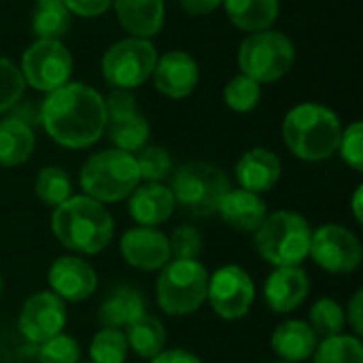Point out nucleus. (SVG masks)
Instances as JSON below:
<instances>
[{"instance_id": "f257e3e1", "label": "nucleus", "mask_w": 363, "mask_h": 363, "mask_svg": "<svg viewBox=\"0 0 363 363\" xmlns=\"http://www.w3.org/2000/svg\"><path fill=\"white\" fill-rule=\"evenodd\" d=\"M40 125L66 149H87L104 136V96L83 83H66L40 102Z\"/></svg>"}, {"instance_id": "f03ea898", "label": "nucleus", "mask_w": 363, "mask_h": 363, "mask_svg": "<svg viewBox=\"0 0 363 363\" xmlns=\"http://www.w3.org/2000/svg\"><path fill=\"white\" fill-rule=\"evenodd\" d=\"M51 232L72 253L96 255L104 251L115 234L111 213L89 196H70L53 208Z\"/></svg>"}, {"instance_id": "7ed1b4c3", "label": "nucleus", "mask_w": 363, "mask_h": 363, "mask_svg": "<svg viewBox=\"0 0 363 363\" xmlns=\"http://www.w3.org/2000/svg\"><path fill=\"white\" fill-rule=\"evenodd\" d=\"M342 125L338 115L317 102L294 106L283 121L287 149L304 162H323L338 151Z\"/></svg>"}, {"instance_id": "20e7f679", "label": "nucleus", "mask_w": 363, "mask_h": 363, "mask_svg": "<svg viewBox=\"0 0 363 363\" xmlns=\"http://www.w3.org/2000/svg\"><path fill=\"white\" fill-rule=\"evenodd\" d=\"M81 189L100 204H115L138 187L140 174L136 157L121 149H104L94 153L81 168Z\"/></svg>"}, {"instance_id": "39448f33", "label": "nucleus", "mask_w": 363, "mask_h": 363, "mask_svg": "<svg viewBox=\"0 0 363 363\" xmlns=\"http://www.w3.org/2000/svg\"><path fill=\"white\" fill-rule=\"evenodd\" d=\"M253 234L255 251L277 268L300 266L308 257L313 230L311 223L294 211L268 215Z\"/></svg>"}, {"instance_id": "423d86ee", "label": "nucleus", "mask_w": 363, "mask_h": 363, "mask_svg": "<svg viewBox=\"0 0 363 363\" xmlns=\"http://www.w3.org/2000/svg\"><path fill=\"white\" fill-rule=\"evenodd\" d=\"M208 270L198 259H170L157 277L155 296L170 317H187L206 302Z\"/></svg>"}, {"instance_id": "0eeeda50", "label": "nucleus", "mask_w": 363, "mask_h": 363, "mask_svg": "<svg viewBox=\"0 0 363 363\" xmlns=\"http://www.w3.org/2000/svg\"><path fill=\"white\" fill-rule=\"evenodd\" d=\"M170 191L174 204L194 217H208L217 213L223 196L230 191V181L221 168L208 162H187L170 177Z\"/></svg>"}, {"instance_id": "6e6552de", "label": "nucleus", "mask_w": 363, "mask_h": 363, "mask_svg": "<svg viewBox=\"0 0 363 363\" xmlns=\"http://www.w3.org/2000/svg\"><path fill=\"white\" fill-rule=\"evenodd\" d=\"M294 64H296V45L283 32L262 30V32H253L240 43L238 49L240 74L251 77L259 85L283 79Z\"/></svg>"}, {"instance_id": "1a4fd4ad", "label": "nucleus", "mask_w": 363, "mask_h": 363, "mask_svg": "<svg viewBox=\"0 0 363 363\" xmlns=\"http://www.w3.org/2000/svg\"><path fill=\"white\" fill-rule=\"evenodd\" d=\"M157 49L147 38H123L102 55V77L113 89H134L147 83L157 62Z\"/></svg>"}, {"instance_id": "9d476101", "label": "nucleus", "mask_w": 363, "mask_h": 363, "mask_svg": "<svg viewBox=\"0 0 363 363\" xmlns=\"http://www.w3.org/2000/svg\"><path fill=\"white\" fill-rule=\"evenodd\" d=\"M19 70L30 87L49 94L70 81L72 55L62 40L36 38L23 51Z\"/></svg>"}, {"instance_id": "9b49d317", "label": "nucleus", "mask_w": 363, "mask_h": 363, "mask_svg": "<svg viewBox=\"0 0 363 363\" xmlns=\"http://www.w3.org/2000/svg\"><path fill=\"white\" fill-rule=\"evenodd\" d=\"M106 128L104 134L111 138L115 149L125 153H136L147 147L151 128L145 115L138 111L136 98L130 89H113L104 98Z\"/></svg>"}, {"instance_id": "f8f14e48", "label": "nucleus", "mask_w": 363, "mask_h": 363, "mask_svg": "<svg viewBox=\"0 0 363 363\" xmlns=\"http://www.w3.org/2000/svg\"><path fill=\"white\" fill-rule=\"evenodd\" d=\"M206 300L217 317L225 321H238L249 315L253 300H255V283L251 274L236 266L228 264L208 277V291Z\"/></svg>"}, {"instance_id": "ddd939ff", "label": "nucleus", "mask_w": 363, "mask_h": 363, "mask_svg": "<svg viewBox=\"0 0 363 363\" xmlns=\"http://www.w3.org/2000/svg\"><path fill=\"white\" fill-rule=\"evenodd\" d=\"M308 255L325 272L349 274L362 266L363 249L359 238L349 228L325 223L313 232Z\"/></svg>"}, {"instance_id": "4468645a", "label": "nucleus", "mask_w": 363, "mask_h": 363, "mask_svg": "<svg viewBox=\"0 0 363 363\" xmlns=\"http://www.w3.org/2000/svg\"><path fill=\"white\" fill-rule=\"evenodd\" d=\"M66 325V304L51 291L32 294L19 313L17 328L21 336L32 345H43L45 340L62 334Z\"/></svg>"}, {"instance_id": "2eb2a0df", "label": "nucleus", "mask_w": 363, "mask_h": 363, "mask_svg": "<svg viewBox=\"0 0 363 363\" xmlns=\"http://www.w3.org/2000/svg\"><path fill=\"white\" fill-rule=\"evenodd\" d=\"M119 251L123 259L143 272H155L162 270L170 259V245L168 236L155 228H132L121 236Z\"/></svg>"}, {"instance_id": "dca6fc26", "label": "nucleus", "mask_w": 363, "mask_h": 363, "mask_svg": "<svg viewBox=\"0 0 363 363\" xmlns=\"http://www.w3.org/2000/svg\"><path fill=\"white\" fill-rule=\"evenodd\" d=\"M151 79L162 96L172 100L187 98L200 81L198 62L187 51H168L162 57H157Z\"/></svg>"}, {"instance_id": "f3484780", "label": "nucleus", "mask_w": 363, "mask_h": 363, "mask_svg": "<svg viewBox=\"0 0 363 363\" xmlns=\"http://www.w3.org/2000/svg\"><path fill=\"white\" fill-rule=\"evenodd\" d=\"M51 294H55L64 302H83L98 287L96 270L81 257L64 255L57 257L47 274Z\"/></svg>"}, {"instance_id": "a211bd4d", "label": "nucleus", "mask_w": 363, "mask_h": 363, "mask_svg": "<svg viewBox=\"0 0 363 363\" xmlns=\"http://www.w3.org/2000/svg\"><path fill=\"white\" fill-rule=\"evenodd\" d=\"M308 291H311V281L300 266L277 268L264 285V298L268 308L281 315L302 306Z\"/></svg>"}, {"instance_id": "6ab92c4d", "label": "nucleus", "mask_w": 363, "mask_h": 363, "mask_svg": "<svg viewBox=\"0 0 363 363\" xmlns=\"http://www.w3.org/2000/svg\"><path fill=\"white\" fill-rule=\"evenodd\" d=\"M281 172L283 166L279 155L264 147L249 149L236 164V179L240 183V189L253 194L270 191L279 183Z\"/></svg>"}, {"instance_id": "aec40b11", "label": "nucleus", "mask_w": 363, "mask_h": 363, "mask_svg": "<svg viewBox=\"0 0 363 363\" xmlns=\"http://www.w3.org/2000/svg\"><path fill=\"white\" fill-rule=\"evenodd\" d=\"M174 206L177 204H174L170 187L162 183L138 185L130 194V202H128L130 217L143 228H155V225L166 223L172 217Z\"/></svg>"}, {"instance_id": "412c9836", "label": "nucleus", "mask_w": 363, "mask_h": 363, "mask_svg": "<svg viewBox=\"0 0 363 363\" xmlns=\"http://www.w3.org/2000/svg\"><path fill=\"white\" fill-rule=\"evenodd\" d=\"M117 19L136 38H153L164 28V0H113Z\"/></svg>"}, {"instance_id": "4be33fe9", "label": "nucleus", "mask_w": 363, "mask_h": 363, "mask_svg": "<svg viewBox=\"0 0 363 363\" xmlns=\"http://www.w3.org/2000/svg\"><path fill=\"white\" fill-rule=\"evenodd\" d=\"M219 217L238 232H255L268 217V206L259 194L247 189H230L219 208Z\"/></svg>"}, {"instance_id": "5701e85b", "label": "nucleus", "mask_w": 363, "mask_h": 363, "mask_svg": "<svg viewBox=\"0 0 363 363\" xmlns=\"http://www.w3.org/2000/svg\"><path fill=\"white\" fill-rule=\"evenodd\" d=\"M317 338L319 336L313 332V328L306 321L289 319L274 328L270 345H272V351L283 362L300 363L313 357V353L319 345Z\"/></svg>"}, {"instance_id": "b1692460", "label": "nucleus", "mask_w": 363, "mask_h": 363, "mask_svg": "<svg viewBox=\"0 0 363 363\" xmlns=\"http://www.w3.org/2000/svg\"><path fill=\"white\" fill-rule=\"evenodd\" d=\"M147 313L145 296L132 285H119L106 294L98 308V321L102 328H128L140 315Z\"/></svg>"}, {"instance_id": "393cba45", "label": "nucleus", "mask_w": 363, "mask_h": 363, "mask_svg": "<svg viewBox=\"0 0 363 363\" xmlns=\"http://www.w3.org/2000/svg\"><path fill=\"white\" fill-rule=\"evenodd\" d=\"M34 130L15 117L0 121V166L15 168L26 164L34 153Z\"/></svg>"}, {"instance_id": "a878e982", "label": "nucleus", "mask_w": 363, "mask_h": 363, "mask_svg": "<svg viewBox=\"0 0 363 363\" xmlns=\"http://www.w3.org/2000/svg\"><path fill=\"white\" fill-rule=\"evenodd\" d=\"M223 6L230 21L251 34L270 30L281 11L279 0H223Z\"/></svg>"}, {"instance_id": "bb28decb", "label": "nucleus", "mask_w": 363, "mask_h": 363, "mask_svg": "<svg viewBox=\"0 0 363 363\" xmlns=\"http://www.w3.org/2000/svg\"><path fill=\"white\" fill-rule=\"evenodd\" d=\"M128 347L143 359H153L166 349V330L164 323L155 315H140L136 321H132L125 330Z\"/></svg>"}, {"instance_id": "cd10ccee", "label": "nucleus", "mask_w": 363, "mask_h": 363, "mask_svg": "<svg viewBox=\"0 0 363 363\" xmlns=\"http://www.w3.org/2000/svg\"><path fill=\"white\" fill-rule=\"evenodd\" d=\"M72 13L64 0H36L32 15V32L36 38L60 40L70 28Z\"/></svg>"}, {"instance_id": "c85d7f7f", "label": "nucleus", "mask_w": 363, "mask_h": 363, "mask_svg": "<svg viewBox=\"0 0 363 363\" xmlns=\"http://www.w3.org/2000/svg\"><path fill=\"white\" fill-rule=\"evenodd\" d=\"M313 357L315 363H363V345L359 336L336 334L323 338V342L317 345Z\"/></svg>"}, {"instance_id": "c756f323", "label": "nucleus", "mask_w": 363, "mask_h": 363, "mask_svg": "<svg viewBox=\"0 0 363 363\" xmlns=\"http://www.w3.org/2000/svg\"><path fill=\"white\" fill-rule=\"evenodd\" d=\"M34 194L43 204L55 208L72 196V181L66 170L57 166H47L36 174Z\"/></svg>"}, {"instance_id": "7c9ffc66", "label": "nucleus", "mask_w": 363, "mask_h": 363, "mask_svg": "<svg viewBox=\"0 0 363 363\" xmlns=\"http://www.w3.org/2000/svg\"><path fill=\"white\" fill-rule=\"evenodd\" d=\"M128 351L130 347L125 340V332L115 328H102L89 345L91 363H123Z\"/></svg>"}, {"instance_id": "2f4dec72", "label": "nucleus", "mask_w": 363, "mask_h": 363, "mask_svg": "<svg viewBox=\"0 0 363 363\" xmlns=\"http://www.w3.org/2000/svg\"><path fill=\"white\" fill-rule=\"evenodd\" d=\"M311 328L317 336L321 338H330V336H336V334H342V328L347 323V317H345V308L332 300V298H321L315 302V306L311 308Z\"/></svg>"}, {"instance_id": "473e14b6", "label": "nucleus", "mask_w": 363, "mask_h": 363, "mask_svg": "<svg viewBox=\"0 0 363 363\" xmlns=\"http://www.w3.org/2000/svg\"><path fill=\"white\" fill-rule=\"evenodd\" d=\"M225 104L236 113L253 111L262 100V85L247 74H236L223 89Z\"/></svg>"}, {"instance_id": "72a5a7b5", "label": "nucleus", "mask_w": 363, "mask_h": 363, "mask_svg": "<svg viewBox=\"0 0 363 363\" xmlns=\"http://www.w3.org/2000/svg\"><path fill=\"white\" fill-rule=\"evenodd\" d=\"M134 157H136L138 174L147 183H160L172 174V157L162 147H143Z\"/></svg>"}, {"instance_id": "f704fd0d", "label": "nucleus", "mask_w": 363, "mask_h": 363, "mask_svg": "<svg viewBox=\"0 0 363 363\" xmlns=\"http://www.w3.org/2000/svg\"><path fill=\"white\" fill-rule=\"evenodd\" d=\"M26 91V81L17 64L0 57V113L11 111Z\"/></svg>"}, {"instance_id": "c9c22d12", "label": "nucleus", "mask_w": 363, "mask_h": 363, "mask_svg": "<svg viewBox=\"0 0 363 363\" xmlns=\"http://www.w3.org/2000/svg\"><path fill=\"white\" fill-rule=\"evenodd\" d=\"M81 349L79 342L68 334H57L43 345H38V362L40 363H79Z\"/></svg>"}, {"instance_id": "e433bc0d", "label": "nucleus", "mask_w": 363, "mask_h": 363, "mask_svg": "<svg viewBox=\"0 0 363 363\" xmlns=\"http://www.w3.org/2000/svg\"><path fill=\"white\" fill-rule=\"evenodd\" d=\"M168 245H170L172 259H198L200 253H202V249H204L202 234L196 228H191V225L177 228L170 234Z\"/></svg>"}, {"instance_id": "4c0bfd02", "label": "nucleus", "mask_w": 363, "mask_h": 363, "mask_svg": "<svg viewBox=\"0 0 363 363\" xmlns=\"http://www.w3.org/2000/svg\"><path fill=\"white\" fill-rule=\"evenodd\" d=\"M338 151L342 155V160L357 172L363 170V125L362 121L351 123L347 130H342L340 134V143H338Z\"/></svg>"}, {"instance_id": "58836bf2", "label": "nucleus", "mask_w": 363, "mask_h": 363, "mask_svg": "<svg viewBox=\"0 0 363 363\" xmlns=\"http://www.w3.org/2000/svg\"><path fill=\"white\" fill-rule=\"evenodd\" d=\"M64 2L68 11L79 17H100L113 6V0H64Z\"/></svg>"}, {"instance_id": "ea45409f", "label": "nucleus", "mask_w": 363, "mask_h": 363, "mask_svg": "<svg viewBox=\"0 0 363 363\" xmlns=\"http://www.w3.org/2000/svg\"><path fill=\"white\" fill-rule=\"evenodd\" d=\"M11 111H13L11 117L23 121V123L30 125V128H34V125L40 123V102H36V100H23V98H21Z\"/></svg>"}, {"instance_id": "a19ab883", "label": "nucleus", "mask_w": 363, "mask_h": 363, "mask_svg": "<svg viewBox=\"0 0 363 363\" xmlns=\"http://www.w3.org/2000/svg\"><path fill=\"white\" fill-rule=\"evenodd\" d=\"M347 321L351 323V328L355 330V336L363 334V289H357L355 296L351 298L349 306H347Z\"/></svg>"}, {"instance_id": "79ce46f5", "label": "nucleus", "mask_w": 363, "mask_h": 363, "mask_svg": "<svg viewBox=\"0 0 363 363\" xmlns=\"http://www.w3.org/2000/svg\"><path fill=\"white\" fill-rule=\"evenodd\" d=\"M151 363H202V359L185 349H164L151 359Z\"/></svg>"}, {"instance_id": "37998d69", "label": "nucleus", "mask_w": 363, "mask_h": 363, "mask_svg": "<svg viewBox=\"0 0 363 363\" xmlns=\"http://www.w3.org/2000/svg\"><path fill=\"white\" fill-rule=\"evenodd\" d=\"M181 9L189 15H206L223 4V0H179Z\"/></svg>"}, {"instance_id": "c03bdc74", "label": "nucleus", "mask_w": 363, "mask_h": 363, "mask_svg": "<svg viewBox=\"0 0 363 363\" xmlns=\"http://www.w3.org/2000/svg\"><path fill=\"white\" fill-rule=\"evenodd\" d=\"M362 196H363V185H357V189H355V194H353V215H355L357 223H363Z\"/></svg>"}, {"instance_id": "a18cd8bd", "label": "nucleus", "mask_w": 363, "mask_h": 363, "mask_svg": "<svg viewBox=\"0 0 363 363\" xmlns=\"http://www.w3.org/2000/svg\"><path fill=\"white\" fill-rule=\"evenodd\" d=\"M0 294H2V274H0Z\"/></svg>"}, {"instance_id": "49530a36", "label": "nucleus", "mask_w": 363, "mask_h": 363, "mask_svg": "<svg viewBox=\"0 0 363 363\" xmlns=\"http://www.w3.org/2000/svg\"><path fill=\"white\" fill-rule=\"evenodd\" d=\"M277 363H289V362H277Z\"/></svg>"}, {"instance_id": "de8ad7c7", "label": "nucleus", "mask_w": 363, "mask_h": 363, "mask_svg": "<svg viewBox=\"0 0 363 363\" xmlns=\"http://www.w3.org/2000/svg\"><path fill=\"white\" fill-rule=\"evenodd\" d=\"M89 363H91V362H89Z\"/></svg>"}]
</instances>
